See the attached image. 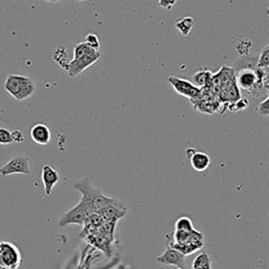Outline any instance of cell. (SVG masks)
<instances>
[{
    "label": "cell",
    "instance_id": "3",
    "mask_svg": "<svg viewBox=\"0 0 269 269\" xmlns=\"http://www.w3.org/2000/svg\"><path fill=\"white\" fill-rule=\"evenodd\" d=\"M92 210L87 205L85 202L80 201L77 206L73 207L71 210L64 213L59 220L58 224L60 227H66L71 224L85 225L89 217L91 215Z\"/></svg>",
    "mask_w": 269,
    "mask_h": 269
},
{
    "label": "cell",
    "instance_id": "5",
    "mask_svg": "<svg viewBox=\"0 0 269 269\" xmlns=\"http://www.w3.org/2000/svg\"><path fill=\"white\" fill-rule=\"evenodd\" d=\"M31 160L27 157H15L0 169V175L6 177L11 175H31Z\"/></svg>",
    "mask_w": 269,
    "mask_h": 269
},
{
    "label": "cell",
    "instance_id": "12",
    "mask_svg": "<svg viewBox=\"0 0 269 269\" xmlns=\"http://www.w3.org/2000/svg\"><path fill=\"white\" fill-rule=\"evenodd\" d=\"M194 22L191 17H185L180 19L177 24H176V27H177V30L183 35V36H188V34L190 33L192 26H193Z\"/></svg>",
    "mask_w": 269,
    "mask_h": 269
},
{
    "label": "cell",
    "instance_id": "20",
    "mask_svg": "<svg viewBox=\"0 0 269 269\" xmlns=\"http://www.w3.org/2000/svg\"><path fill=\"white\" fill-rule=\"evenodd\" d=\"M235 109H233V112L234 110H236V112H238V110H243L245 109L247 106H248V100L247 99H239L235 102Z\"/></svg>",
    "mask_w": 269,
    "mask_h": 269
},
{
    "label": "cell",
    "instance_id": "19",
    "mask_svg": "<svg viewBox=\"0 0 269 269\" xmlns=\"http://www.w3.org/2000/svg\"><path fill=\"white\" fill-rule=\"evenodd\" d=\"M257 113L262 117H268L269 116V97L266 96L264 101H262L257 107Z\"/></svg>",
    "mask_w": 269,
    "mask_h": 269
},
{
    "label": "cell",
    "instance_id": "11",
    "mask_svg": "<svg viewBox=\"0 0 269 269\" xmlns=\"http://www.w3.org/2000/svg\"><path fill=\"white\" fill-rule=\"evenodd\" d=\"M192 269H211L209 255L207 253H201L197 256L192 263Z\"/></svg>",
    "mask_w": 269,
    "mask_h": 269
},
{
    "label": "cell",
    "instance_id": "8",
    "mask_svg": "<svg viewBox=\"0 0 269 269\" xmlns=\"http://www.w3.org/2000/svg\"><path fill=\"white\" fill-rule=\"evenodd\" d=\"M41 179L43 183V188L44 192L46 196H50L53 191V188L55 187L59 180H60V176L58 172L55 170L53 166L45 164L42 168V174H41Z\"/></svg>",
    "mask_w": 269,
    "mask_h": 269
},
{
    "label": "cell",
    "instance_id": "14",
    "mask_svg": "<svg viewBox=\"0 0 269 269\" xmlns=\"http://www.w3.org/2000/svg\"><path fill=\"white\" fill-rule=\"evenodd\" d=\"M176 230H181V231H191L193 230V224L191 220L188 217H181L177 220L175 224Z\"/></svg>",
    "mask_w": 269,
    "mask_h": 269
},
{
    "label": "cell",
    "instance_id": "6",
    "mask_svg": "<svg viewBox=\"0 0 269 269\" xmlns=\"http://www.w3.org/2000/svg\"><path fill=\"white\" fill-rule=\"evenodd\" d=\"M169 82L174 90L183 97L189 99H196L202 94V90L197 86L192 85L191 82L177 77H170Z\"/></svg>",
    "mask_w": 269,
    "mask_h": 269
},
{
    "label": "cell",
    "instance_id": "22",
    "mask_svg": "<svg viewBox=\"0 0 269 269\" xmlns=\"http://www.w3.org/2000/svg\"><path fill=\"white\" fill-rule=\"evenodd\" d=\"M14 142H23V135L20 131H14L12 133Z\"/></svg>",
    "mask_w": 269,
    "mask_h": 269
},
{
    "label": "cell",
    "instance_id": "13",
    "mask_svg": "<svg viewBox=\"0 0 269 269\" xmlns=\"http://www.w3.org/2000/svg\"><path fill=\"white\" fill-rule=\"evenodd\" d=\"M91 49L86 43V42H80L77 45H75L74 48V57L71 61H77L80 58L85 56L86 54H88Z\"/></svg>",
    "mask_w": 269,
    "mask_h": 269
},
{
    "label": "cell",
    "instance_id": "25",
    "mask_svg": "<svg viewBox=\"0 0 269 269\" xmlns=\"http://www.w3.org/2000/svg\"><path fill=\"white\" fill-rule=\"evenodd\" d=\"M178 269H180V268H178Z\"/></svg>",
    "mask_w": 269,
    "mask_h": 269
},
{
    "label": "cell",
    "instance_id": "2",
    "mask_svg": "<svg viewBox=\"0 0 269 269\" xmlns=\"http://www.w3.org/2000/svg\"><path fill=\"white\" fill-rule=\"evenodd\" d=\"M3 89L10 94L14 99L22 101L30 98L35 92L34 81L25 76L21 75H8Z\"/></svg>",
    "mask_w": 269,
    "mask_h": 269
},
{
    "label": "cell",
    "instance_id": "21",
    "mask_svg": "<svg viewBox=\"0 0 269 269\" xmlns=\"http://www.w3.org/2000/svg\"><path fill=\"white\" fill-rule=\"evenodd\" d=\"M177 2V0H159V5L163 8H168V10H172L174 5Z\"/></svg>",
    "mask_w": 269,
    "mask_h": 269
},
{
    "label": "cell",
    "instance_id": "17",
    "mask_svg": "<svg viewBox=\"0 0 269 269\" xmlns=\"http://www.w3.org/2000/svg\"><path fill=\"white\" fill-rule=\"evenodd\" d=\"M13 136H12V132L8 131L6 128L0 127V144L1 145H7L13 143Z\"/></svg>",
    "mask_w": 269,
    "mask_h": 269
},
{
    "label": "cell",
    "instance_id": "24",
    "mask_svg": "<svg viewBox=\"0 0 269 269\" xmlns=\"http://www.w3.org/2000/svg\"><path fill=\"white\" fill-rule=\"evenodd\" d=\"M79 1H86V0H79Z\"/></svg>",
    "mask_w": 269,
    "mask_h": 269
},
{
    "label": "cell",
    "instance_id": "9",
    "mask_svg": "<svg viewBox=\"0 0 269 269\" xmlns=\"http://www.w3.org/2000/svg\"><path fill=\"white\" fill-rule=\"evenodd\" d=\"M32 140L39 144V145H46L51 141V131L48 125L43 123L35 124L30 132Z\"/></svg>",
    "mask_w": 269,
    "mask_h": 269
},
{
    "label": "cell",
    "instance_id": "4",
    "mask_svg": "<svg viewBox=\"0 0 269 269\" xmlns=\"http://www.w3.org/2000/svg\"><path fill=\"white\" fill-rule=\"evenodd\" d=\"M101 57V54L99 51L90 50L85 56L80 58L77 61H70L66 68V71L68 72L69 76L75 77L78 76L83 71H86L88 68L92 66L95 62H97Z\"/></svg>",
    "mask_w": 269,
    "mask_h": 269
},
{
    "label": "cell",
    "instance_id": "7",
    "mask_svg": "<svg viewBox=\"0 0 269 269\" xmlns=\"http://www.w3.org/2000/svg\"><path fill=\"white\" fill-rule=\"evenodd\" d=\"M157 261L159 263H162L164 265L175 266L180 269L187 268V260L186 256L182 255L178 250L174 248H168L165 252L157 258Z\"/></svg>",
    "mask_w": 269,
    "mask_h": 269
},
{
    "label": "cell",
    "instance_id": "1",
    "mask_svg": "<svg viewBox=\"0 0 269 269\" xmlns=\"http://www.w3.org/2000/svg\"><path fill=\"white\" fill-rule=\"evenodd\" d=\"M73 187L77 189L81 193V201L85 202L87 205L92 210V212H98L107 206H123L115 198H109L102 192L100 189L91 186L90 180L89 178L82 179L76 183H74Z\"/></svg>",
    "mask_w": 269,
    "mask_h": 269
},
{
    "label": "cell",
    "instance_id": "18",
    "mask_svg": "<svg viewBox=\"0 0 269 269\" xmlns=\"http://www.w3.org/2000/svg\"><path fill=\"white\" fill-rule=\"evenodd\" d=\"M85 42L90 46V49L99 51V49H100V40H99V37L96 34H92V33L88 34L87 37H86V41Z\"/></svg>",
    "mask_w": 269,
    "mask_h": 269
},
{
    "label": "cell",
    "instance_id": "23",
    "mask_svg": "<svg viewBox=\"0 0 269 269\" xmlns=\"http://www.w3.org/2000/svg\"><path fill=\"white\" fill-rule=\"evenodd\" d=\"M45 1H48V2H59V1H61V0H45Z\"/></svg>",
    "mask_w": 269,
    "mask_h": 269
},
{
    "label": "cell",
    "instance_id": "15",
    "mask_svg": "<svg viewBox=\"0 0 269 269\" xmlns=\"http://www.w3.org/2000/svg\"><path fill=\"white\" fill-rule=\"evenodd\" d=\"M210 73L205 71V72H198L197 74H194L193 80L197 83V86L199 87H205L207 83L210 81ZM198 87V88H199Z\"/></svg>",
    "mask_w": 269,
    "mask_h": 269
},
{
    "label": "cell",
    "instance_id": "16",
    "mask_svg": "<svg viewBox=\"0 0 269 269\" xmlns=\"http://www.w3.org/2000/svg\"><path fill=\"white\" fill-rule=\"evenodd\" d=\"M257 67L260 69H268L269 67V44H266L261 52V56L258 61Z\"/></svg>",
    "mask_w": 269,
    "mask_h": 269
},
{
    "label": "cell",
    "instance_id": "10",
    "mask_svg": "<svg viewBox=\"0 0 269 269\" xmlns=\"http://www.w3.org/2000/svg\"><path fill=\"white\" fill-rule=\"evenodd\" d=\"M189 160L191 168L198 172V173H203L205 172L210 165V158L207 154L202 153V152H196L194 151L190 156H189Z\"/></svg>",
    "mask_w": 269,
    "mask_h": 269
}]
</instances>
